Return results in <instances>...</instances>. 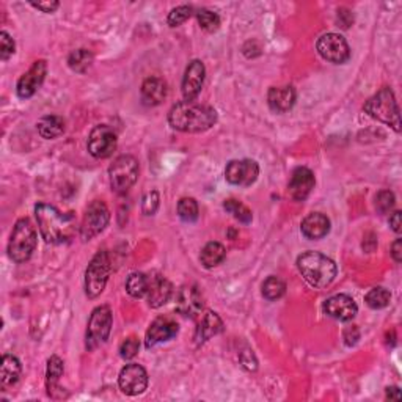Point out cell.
I'll return each mask as SVG.
<instances>
[{
  "instance_id": "cell-31",
  "label": "cell",
  "mask_w": 402,
  "mask_h": 402,
  "mask_svg": "<svg viewBox=\"0 0 402 402\" xmlns=\"http://www.w3.org/2000/svg\"><path fill=\"white\" fill-rule=\"evenodd\" d=\"M391 299V294L388 289L385 288H372L371 291L365 295V302L366 305L372 309H382L385 307H388V303H390Z\"/></svg>"
},
{
  "instance_id": "cell-20",
  "label": "cell",
  "mask_w": 402,
  "mask_h": 402,
  "mask_svg": "<svg viewBox=\"0 0 402 402\" xmlns=\"http://www.w3.org/2000/svg\"><path fill=\"white\" fill-rule=\"evenodd\" d=\"M204 308V302L199 289L195 286H184L178 294L176 309L187 317H200Z\"/></svg>"
},
{
  "instance_id": "cell-40",
  "label": "cell",
  "mask_w": 402,
  "mask_h": 402,
  "mask_svg": "<svg viewBox=\"0 0 402 402\" xmlns=\"http://www.w3.org/2000/svg\"><path fill=\"white\" fill-rule=\"evenodd\" d=\"M13 54H15V41L5 30L0 32V57L8 60Z\"/></svg>"
},
{
  "instance_id": "cell-45",
  "label": "cell",
  "mask_w": 402,
  "mask_h": 402,
  "mask_svg": "<svg viewBox=\"0 0 402 402\" xmlns=\"http://www.w3.org/2000/svg\"><path fill=\"white\" fill-rule=\"evenodd\" d=\"M401 217H402V215H401V211H396V213H393L391 217H390V227L393 228L394 232H398V235H399L401 230H402V228H401V227H402Z\"/></svg>"
},
{
  "instance_id": "cell-8",
  "label": "cell",
  "mask_w": 402,
  "mask_h": 402,
  "mask_svg": "<svg viewBox=\"0 0 402 402\" xmlns=\"http://www.w3.org/2000/svg\"><path fill=\"white\" fill-rule=\"evenodd\" d=\"M112 324H114V314L107 305L93 309L87 329V349H95L109 340Z\"/></svg>"
},
{
  "instance_id": "cell-12",
  "label": "cell",
  "mask_w": 402,
  "mask_h": 402,
  "mask_svg": "<svg viewBox=\"0 0 402 402\" xmlns=\"http://www.w3.org/2000/svg\"><path fill=\"white\" fill-rule=\"evenodd\" d=\"M119 390L128 396H137L142 394L148 388V372L142 365L129 363L119 371L118 376Z\"/></svg>"
},
{
  "instance_id": "cell-7",
  "label": "cell",
  "mask_w": 402,
  "mask_h": 402,
  "mask_svg": "<svg viewBox=\"0 0 402 402\" xmlns=\"http://www.w3.org/2000/svg\"><path fill=\"white\" fill-rule=\"evenodd\" d=\"M110 186L117 194H126L136 184L138 178V162L136 158L119 156L114 160V164L109 168Z\"/></svg>"
},
{
  "instance_id": "cell-23",
  "label": "cell",
  "mask_w": 402,
  "mask_h": 402,
  "mask_svg": "<svg viewBox=\"0 0 402 402\" xmlns=\"http://www.w3.org/2000/svg\"><path fill=\"white\" fill-rule=\"evenodd\" d=\"M142 101L145 105H159L167 97V83L160 77H148L142 83Z\"/></svg>"
},
{
  "instance_id": "cell-24",
  "label": "cell",
  "mask_w": 402,
  "mask_h": 402,
  "mask_svg": "<svg viewBox=\"0 0 402 402\" xmlns=\"http://www.w3.org/2000/svg\"><path fill=\"white\" fill-rule=\"evenodd\" d=\"M200 324L196 327V333H195V340L196 344H201L204 341L211 340V338L220 333L223 330V322L220 319V316L214 312H206L203 316H200Z\"/></svg>"
},
{
  "instance_id": "cell-5",
  "label": "cell",
  "mask_w": 402,
  "mask_h": 402,
  "mask_svg": "<svg viewBox=\"0 0 402 402\" xmlns=\"http://www.w3.org/2000/svg\"><path fill=\"white\" fill-rule=\"evenodd\" d=\"M37 230L29 218H19L8 241V256L20 264L30 259L37 249Z\"/></svg>"
},
{
  "instance_id": "cell-14",
  "label": "cell",
  "mask_w": 402,
  "mask_h": 402,
  "mask_svg": "<svg viewBox=\"0 0 402 402\" xmlns=\"http://www.w3.org/2000/svg\"><path fill=\"white\" fill-rule=\"evenodd\" d=\"M46 73H47V63L45 60L35 61L29 71L20 76V79L18 81L16 85L18 96L23 97V100H29V97H32L41 87V83L45 82Z\"/></svg>"
},
{
  "instance_id": "cell-2",
  "label": "cell",
  "mask_w": 402,
  "mask_h": 402,
  "mask_svg": "<svg viewBox=\"0 0 402 402\" xmlns=\"http://www.w3.org/2000/svg\"><path fill=\"white\" fill-rule=\"evenodd\" d=\"M217 122V112L211 105L196 102H179L168 114V123L173 129L181 132H204L213 128Z\"/></svg>"
},
{
  "instance_id": "cell-19",
  "label": "cell",
  "mask_w": 402,
  "mask_h": 402,
  "mask_svg": "<svg viewBox=\"0 0 402 402\" xmlns=\"http://www.w3.org/2000/svg\"><path fill=\"white\" fill-rule=\"evenodd\" d=\"M172 283L164 275L153 273L148 277V305L151 308H159L170 300L172 297Z\"/></svg>"
},
{
  "instance_id": "cell-35",
  "label": "cell",
  "mask_w": 402,
  "mask_h": 402,
  "mask_svg": "<svg viewBox=\"0 0 402 402\" xmlns=\"http://www.w3.org/2000/svg\"><path fill=\"white\" fill-rule=\"evenodd\" d=\"M196 19H199V24L203 30H206L209 33L217 32L218 27H220V18H218L217 13L203 8L196 13Z\"/></svg>"
},
{
  "instance_id": "cell-15",
  "label": "cell",
  "mask_w": 402,
  "mask_h": 402,
  "mask_svg": "<svg viewBox=\"0 0 402 402\" xmlns=\"http://www.w3.org/2000/svg\"><path fill=\"white\" fill-rule=\"evenodd\" d=\"M178 330H179L178 322L173 321L172 317H164V316L158 317L156 321L151 322L150 329L146 330L145 345L148 349H151L160 343L170 341L178 335Z\"/></svg>"
},
{
  "instance_id": "cell-25",
  "label": "cell",
  "mask_w": 402,
  "mask_h": 402,
  "mask_svg": "<svg viewBox=\"0 0 402 402\" xmlns=\"http://www.w3.org/2000/svg\"><path fill=\"white\" fill-rule=\"evenodd\" d=\"M38 134L46 140H52L60 137L65 132V119L57 115L43 117L37 124Z\"/></svg>"
},
{
  "instance_id": "cell-21",
  "label": "cell",
  "mask_w": 402,
  "mask_h": 402,
  "mask_svg": "<svg viewBox=\"0 0 402 402\" xmlns=\"http://www.w3.org/2000/svg\"><path fill=\"white\" fill-rule=\"evenodd\" d=\"M295 90L291 85L285 87H272L267 93V102H269L271 110L277 114H285L291 110L295 104Z\"/></svg>"
},
{
  "instance_id": "cell-11",
  "label": "cell",
  "mask_w": 402,
  "mask_h": 402,
  "mask_svg": "<svg viewBox=\"0 0 402 402\" xmlns=\"http://www.w3.org/2000/svg\"><path fill=\"white\" fill-rule=\"evenodd\" d=\"M117 134L115 131L107 124H100L91 129L88 136V153L96 159H105L110 158L114 151L117 150Z\"/></svg>"
},
{
  "instance_id": "cell-6",
  "label": "cell",
  "mask_w": 402,
  "mask_h": 402,
  "mask_svg": "<svg viewBox=\"0 0 402 402\" xmlns=\"http://www.w3.org/2000/svg\"><path fill=\"white\" fill-rule=\"evenodd\" d=\"M112 271L109 253L100 250L90 261L85 272V294L90 299H96L101 295L105 285H107L109 275Z\"/></svg>"
},
{
  "instance_id": "cell-36",
  "label": "cell",
  "mask_w": 402,
  "mask_h": 402,
  "mask_svg": "<svg viewBox=\"0 0 402 402\" xmlns=\"http://www.w3.org/2000/svg\"><path fill=\"white\" fill-rule=\"evenodd\" d=\"M192 13H194L192 6L179 5L170 11V15H168L167 18V23L170 27H179L181 24H184L190 16H192Z\"/></svg>"
},
{
  "instance_id": "cell-16",
  "label": "cell",
  "mask_w": 402,
  "mask_h": 402,
  "mask_svg": "<svg viewBox=\"0 0 402 402\" xmlns=\"http://www.w3.org/2000/svg\"><path fill=\"white\" fill-rule=\"evenodd\" d=\"M204 76H206V68H204L201 60H194L189 63L184 77H182V96H184V101H195V97L201 91Z\"/></svg>"
},
{
  "instance_id": "cell-29",
  "label": "cell",
  "mask_w": 402,
  "mask_h": 402,
  "mask_svg": "<svg viewBox=\"0 0 402 402\" xmlns=\"http://www.w3.org/2000/svg\"><path fill=\"white\" fill-rule=\"evenodd\" d=\"M126 291L134 299H142L148 292V275L142 272L131 273L126 280Z\"/></svg>"
},
{
  "instance_id": "cell-39",
  "label": "cell",
  "mask_w": 402,
  "mask_h": 402,
  "mask_svg": "<svg viewBox=\"0 0 402 402\" xmlns=\"http://www.w3.org/2000/svg\"><path fill=\"white\" fill-rule=\"evenodd\" d=\"M159 208V194L156 190H151L143 196L142 201V211L145 215H154Z\"/></svg>"
},
{
  "instance_id": "cell-10",
  "label": "cell",
  "mask_w": 402,
  "mask_h": 402,
  "mask_svg": "<svg viewBox=\"0 0 402 402\" xmlns=\"http://www.w3.org/2000/svg\"><path fill=\"white\" fill-rule=\"evenodd\" d=\"M316 49L324 60L335 63V65H343V63L350 59V49L343 35L338 33L322 35V37L317 40Z\"/></svg>"
},
{
  "instance_id": "cell-1",
  "label": "cell",
  "mask_w": 402,
  "mask_h": 402,
  "mask_svg": "<svg viewBox=\"0 0 402 402\" xmlns=\"http://www.w3.org/2000/svg\"><path fill=\"white\" fill-rule=\"evenodd\" d=\"M35 215L41 236L47 244H66L74 237L77 223L73 213H61L52 204L38 203L35 206Z\"/></svg>"
},
{
  "instance_id": "cell-27",
  "label": "cell",
  "mask_w": 402,
  "mask_h": 402,
  "mask_svg": "<svg viewBox=\"0 0 402 402\" xmlns=\"http://www.w3.org/2000/svg\"><path fill=\"white\" fill-rule=\"evenodd\" d=\"M65 366H63V360L57 355H52L47 360V371H46V386L49 396H54V391L61 390L59 385V380L63 376Z\"/></svg>"
},
{
  "instance_id": "cell-18",
  "label": "cell",
  "mask_w": 402,
  "mask_h": 402,
  "mask_svg": "<svg viewBox=\"0 0 402 402\" xmlns=\"http://www.w3.org/2000/svg\"><path fill=\"white\" fill-rule=\"evenodd\" d=\"M314 184L316 179L313 172L307 167H297L292 172L291 179H289V195H291L295 201L307 200L308 195L312 194V190L314 189Z\"/></svg>"
},
{
  "instance_id": "cell-17",
  "label": "cell",
  "mask_w": 402,
  "mask_h": 402,
  "mask_svg": "<svg viewBox=\"0 0 402 402\" xmlns=\"http://www.w3.org/2000/svg\"><path fill=\"white\" fill-rule=\"evenodd\" d=\"M324 312L333 319L348 322L352 321L358 313V307L355 300L345 294H336L331 295L330 299L324 303Z\"/></svg>"
},
{
  "instance_id": "cell-26",
  "label": "cell",
  "mask_w": 402,
  "mask_h": 402,
  "mask_svg": "<svg viewBox=\"0 0 402 402\" xmlns=\"http://www.w3.org/2000/svg\"><path fill=\"white\" fill-rule=\"evenodd\" d=\"M20 362L10 354H5L2 358V370H0V382L4 386H13L20 377Z\"/></svg>"
},
{
  "instance_id": "cell-3",
  "label": "cell",
  "mask_w": 402,
  "mask_h": 402,
  "mask_svg": "<svg viewBox=\"0 0 402 402\" xmlns=\"http://www.w3.org/2000/svg\"><path fill=\"white\" fill-rule=\"evenodd\" d=\"M297 267L302 277L317 289L327 288L336 277V264L333 259L319 252H305L297 258Z\"/></svg>"
},
{
  "instance_id": "cell-41",
  "label": "cell",
  "mask_w": 402,
  "mask_h": 402,
  "mask_svg": "<svg viewBox=\"0 0 402 402\" xmlns=\"http://www.w3.org/2000/svg\"><path fill=\"white\" fill-rule=\"evenodd\" d=\"M33 8H37L43 13H54L59 8L60 4L55 2V0H47V2H30Z\"/></svg>"
},
{
  "instance_id": "cell-37",
  "label": "cell",
  "mask_w": 402,
  "mask_h": 402,
  "mask_svg": "<svg viewBox=\"0 0 402 402\" xmlns=\"http://www.w3.org/2000/svg\"><path fill=\"white\" fill-rule=\"evenodd\" d=\"M394 203H396V199H394V194L391 190H380L376 196V208L380 214L390 213L394 208Z\"/></svg>"
},
{
  "instance_id": "cell-46",
  "label": "cell",
  "mask_w": 402,
  "mask_h": 402,
  "mask_svg": "<svg viewBox=\"0 0 402 402\" xmlns=\"http://www.w3.org/2000/svg\"><path fill=\"white\" fill-rule=\"evenodd\" d=\"M386 399L390 401H399L401 399V391L398 386H388L386 388Z\"/></svg>"
},
{
  "instance_id": "cell-4",
  "label": "cell",
  "mask_w": 402,
  "mask_h": 402,
  "mask_svg": "<svg viewBox=\"0 0 402 402\" xmlns=\"http://www.w3.org/2000/svg\"><path fill=\"white\" fill-rule=\"evenodd\" d=\"M365 112L377 122L390 126L396 132H401V115L396 97L391 88L384 87L365 104Z\"/></svg>"
},
{
  "instance_id": "cell-22",
  "label": "cell",
  "mask_w": 402,
  "mask_h": 402,
  "mask_svg": "<svg viewBox=\"0 0 402 402\" xmlns=\"http://www.w3.org/2000/svg\"><path fill=\"white\" fill-rule=\"evenodd\" d=\"M300 230L302 235L307 239L317 241V239H322L329 235L330 220L327 215H324L321 213H312L303 218Z\"/></svg>"
},
{
  "instance_id": "cell-34",
  "label": "cell",
  "mask_w": 402,
  "mask_h": 402,
  "mask_svg": "<svg viewBox=\"0 0 402 402\" xmlns=\"http://www.w3.org/2000/svg\"><path fill=\"white\" fill-rule=\"evenodd\" d=\"M178 215L181 217V220L187 223L196 222V218H199V203L195 201V199H190V196L181 199L178 203Z\"/></svg>"
},
{
  "instance_id": "cell-43",
  "label": "cell",
  "mask_w": 402,
  "mask_h": 402,
  "mask_svg": "<svg viewBox=\"0 0 402 402\" xmlns=\"http://www.w3.org/2000/svg\"><path fill=\"white\" fill-rule=\"evenodd\" d=\"M360 340V331L355 326L348 327L344 330V341L348 345H354Z\"/></svg>"
},
{
  "instance_id": "cell-38",
  "label": "cell",
  "mask_w": 402,
  "mask_h": 402,
  "mask_svg": "<svg viewBox=\"0 0 402 402\" xmlns=\"http://www.w3.org/2000/svg\"><path fill=\"white\" fill-rule=\"evenodd\" d=\"M140 349V343L136 336H129L119 345V355H122L123 360H132L138 354Z\"/></svg>"
},
{
  "instance_id": "cell-33",
  "label": "cell",
  "mask_w": 402,
  "mask_h": 402,
  "mask_svg": "<svg viewBox=\"0 0 402 402\" xmlns=\"http://www.w3.org/2000/svg\"><path fill=\"white\" fill-rule=\"evenodd\" d=\"M286 292V285L278 277H269L263 283V295L267 300H277L283 297Z\"/></svg>"
},
{
  "instance_id": "cell-44",
  "label": "cell",
  "mask_w": 402,
  "mask_h": 402,
  "mask_svg": "<svg viewBox=\"0 0 402 402\" xmlns=\"http://www.w3.org/2000/svg\"><path fill=\"white\" fill-rule=\"evenodd\" d=\"M391 256L396 263H401L402 261V241L401 239H396L391 245Z\"/></svg>"
},
{
  "instance_id": "cell-30",
  "label": "cell",
  "mask_w": 402,
  "mask_h": 402,
  "mask_svg": "<svg viewBox=\"0 0 402 402\" xmlns=\"http://www.w3.org/2000/svg\"><path fill=\"white\" fill-rule=\"evenodd\" d=\"M93 60H95L93 54H91L88 49H77V51H73L69 54L68 65L76 73H85L91 66Z\"/></svg>"
},
{
  "instance_id": "cell-9",
  "label": "cell",
  "mask_w": 402,
  "mask_h": 402,
  "mask_svg": "<svg viewBox=\"0 0 402 402\" xmlns=\"http://www.w3.org/2000/svg\"><path fill=\"white\" fill-rule=\"evenodd\" d=\"M110 220V211L101 200H95L88 204L81 223L82 241H91L105 230Z\"/></svg>"
},
{
  "instance_id": "cell-28",
  "label": "cell",
  "mask_w": 402,
  "mask_h": 402,
  "mask_svg": "<svg viewBox=\"0 0 402 402\" xmlns=\"http://www.w3.org/2000/svg\"><path fill=\"white\" fill-rule=\"evenodd\" d=\"M225 256H227V250L220 242H209L203 247L200 261L206 269H213L223 263Z\"/></svg>"
},
{
  "instance_id": "cell-42",
  "label": "cell",
  "mask_w": 402,
  "mask_h": 402,
  "mask_svg": "<svg viewBox=\"0 0 402 402\" xmlns=\"http://www.w3.org/2000/svg\"><path fill=\"white\" fill-rule=\"evenodd\" d=\"M338 23L341 24L343 29H349V25L354 23V16L348 8L338 10Z\"/></svg>"
},
{
  "instance_id": "cell-32",
  "label": "cell",
  "mask_w": 402,
  "mask_h": 402,
  "mask_svg": "<svg viewBox=\"0 0 402 402\" xmlns=\"http://www.w3.org/2000/svg\"><path fill=\"white\" fill-rule=\"evenodd\" d=\"M223 208L227 213H230L232 217L236 218V220H239L241 223L244 225H249L252 222V218H253V214H252V211L245 206V204H242L241 201H237V200H227L223 203Z\"/></svg>"
},
{
  "instance_id": "cell-13",
  "label": "cell",
  "mask_w": 402,
  "mask_h": 402,
  "mask_svg": "<svg viewBox=\"0 0 402 402\" xmlns=\"http://www.w3.org/2000/svg\"><path fill=\"white\" fill-rule=\"evenodd\" d=\"M259 167L255 160H231L225 168V178L232 186L249 187L258 179Z\"/></svg>"
}]
</instances>
